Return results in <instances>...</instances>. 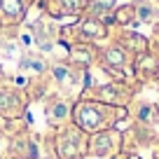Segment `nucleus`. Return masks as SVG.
<instances>
[{"mask_svg":"<svg viewBox=\"0 0 159 159\" xmlns=\"http://www.w3.org/2000/svg\"><path fill=\"white\" fill-rule=\"evenodd\" d=\"M75 117H77V124L82 126V129H98L101 124V112L94 108V105H80L77 112H75Z\"/></svg>","mask_w":159,"mask_h":159,"instance_id":"nucleus-1","label":"nucleus"},{"mask_svg":"<svg viewBox=\"0 0 159 159\" xmlns=\"http://www.w3.org/2000/svg\"><path fill=\"white\" fill-rule=\"evenodd\" d=\"M59 152L63 159H77V138L75 136H66L59 143Z\"/></svg>","mask_w":159,"mask_h":159,"instance_id":"nucleus-2","label":"nucleus"},{"mask_svg":"<svg viewBox=\"0 0 159 159\" xmlns=\"http://www.w3.org/2000/svg\"><path fill=\"white\" fill-rule=\"evenodd\" d=\"M16 105H19V101H16L12 94H7V91H0V110L10 112V110H14Z\"/></svg>","mask_w":159,"mask_h":159,"instance_id":"nucleus-3","label":"nucleus"},{"mask_svg":"<svg viewBox=\"0 0 159 159\" xmlns=\"http://www.w3.org/2000/svg\"><path fill=\"white\" fill-rule=\"evenodd\" d=\"M21 66L28 68V70H35V73H42V70H45V63L40 59H26V61H21Z\"/></svg>","mask_w":159,"mask_h":159,"instance_id":"nucleus-4","label":"nucleus"},{"mask_svg":"<svg viewBox=\"0 0 159 159\" xmlns=\"http://www.w3.org/2000/svg\"><path fill=\"white\" fill-rule=\"evenodd\" d=\"M2 10H5L7 14H21V2L19 0H5V2H2Z\"/></svg>","mask_w":159,"mask_h":159,"instance_id":"nucleus-5","label":"nucleus"},{"mask_svg":"<svg viewBox=\"0 0 159 159\" xmlns=\"http://www.w3.org/2000/svg\"><path fill=\"white\" fill-rule=\"evenodd\" d=\"M108 61H110L112 66H119L122 61H124V56H122V52H119V49H110V52H108Z\"/></svg>","mask_w":159,"mask_h":159,"instance_id":"nucleus-6","label":"nucleus"},{"mask_svg":"<svg viewBox=\"0 0 159 159\" xmlns=\"http://www.w3.org/2000/svg\"><path fill=\"white\" fill-rule=\"evenodd\" d=\"M84 33H89V35H101V33H103V28H101V26H96V24H84Z\"/></svg>","mask_w":159,"mask_h":159,"instance_id":"nucleus-7","label":"nucleus"},{"mask_svg":"<svg viewBox=\"0 0 159 159\" xmlns=\"http://www.w3.org/2000/svg\"><path fill=\"white\" fill-rule=\"evenodd\" d=\"M68 112V108H66L63 103H59V105H54V110H52V115H54V117H63V115Z\"/></svg>","mask_w":159,"mask_h":159,"instance_id":"nucleus-8","label":"nucleus"},{"mask_svg":"<svg viewBox=\"0 0 159 159\" xmlns=\"http://www.w3.org/2000/svg\"><path fill=\"white\" fill-rule=\"evenodd\" d=\"M63 5H66V10H70V12H75L80 7V0H63Z\"/></svg>","mask_w":159,"mask_h":159,"instance_id":"nucleus-9","label":"nucleus"},{"mask_svg":"<svg viewBox=\"0 0 159 159\" xmlns=\"http://www.w3.org/2000/svg\"><path fill=\"white\" fill-rule=\"evenodd\" d=\"M54 75L61 80V82H63V80L68 77V70H66V68H61V66H59V68H54Z\"/></svg>","mask_w":159,"mask_h":159,"instance_id":"nucleus-10","label":"nucleus"},{"mask_svg":"<svg viewBox=\"0 0 159 159\" xmlns=\"http://www.w3.org/2000/svg\"><path fill=\"white\" fill-rule=\"evenodd\" d=\"M140 16H143V19H150V16H152V12H150L148 7H140Z\"/></svg>","mask_w":159,"mask_h":159,"instance_id":"nucleus-11","label":"nucleus"},{"mask_svg":"<svg viewBox=\"0 0 159 159\" xmlns=\"http://www.w3.org/2000/svg\"><path fill=\"white\" fill-rule=\"evenodd\" d=\"M21 42H24V45H30L33 40H30V35H28V33H24V35H21Z\"/></svg>","mask_w":159,"mask_h":159,"instance_id":"nucleus-12","label":"nucleus"}]
</instances>
